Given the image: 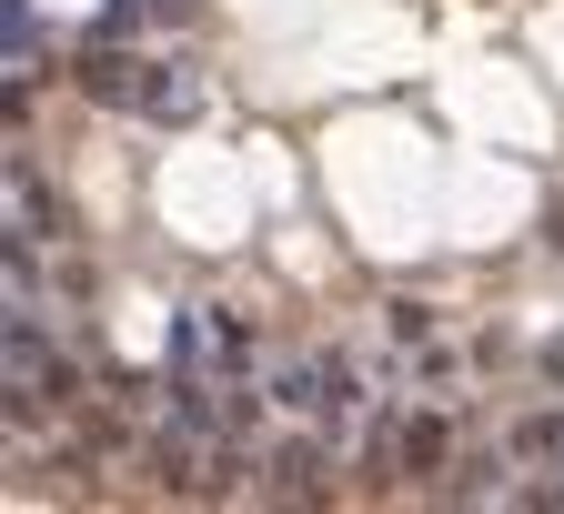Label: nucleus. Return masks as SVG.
Wrapping results in <instances>:
<instances>
[{
    "instance_id": "39448f33",
    "label": "nucleus",
    "mask_w": 564,
    "mask_h": 514,
    "mask_svg": "<svg viewBox=\"0 0 564 514\" xmlns=\"http://www.w3.org/2000/svg\"><path fill=\"white\" fill-rule=\"evenodd\" d=\"M444 454H454V433H444V414H413V424H393V474H444Z\"/></svg>"
},
{
    "instance_id": "f03ea898",
    "label": "nucleus",
    "mask_w": 564,
    "mask_h": 514,
    "mask_svg": "<svg viewBox=\"0 0 564 514\" xmlns=\"http://www.w3.org/2000/svg\"><path fill=\"white\" fill-rule=\"evenodd\" d=\"M0 374H11L21 394H51V404H82V363H70L41 323H11L0 333Z\"/></svg>"
},
{
    "instance_id": "9b49d317",
    "label": "nucleus",
    "mask_w": 564,
    "mask_h": 514,
    "mask_svg": "<svg viewBox=\"0 0 564 514\" xmlns=\"http://www.w3.org/2000/svg\"><path fill=\"white\" fill-rule=\"evenodd\" d=\"M383 323H393V343H423V333H434V313H423V303H393Z\"/></svg>"
},
{
    "instance_id": "1a4fd4ad",
    "label": "nucleus",
    "mask_w": 564,
    "mask_h": 514,
    "mask_svg": "<svg viewBox=\"0 0 564 514\" xmlns=\"http://www.w3.org/2000/svg\"><path fill=\"white\" fill-rule=\"evenodd\" d=\"M202 323H212V363H242V353H252L242 313H223V303H202Z\"/></svg>"
},
{
    "instance_id": "0eeeda50",
    "label": "nucleus",
    "mask_w": 564,
    "mask_h": 514,
    "mask_svg": "<svg viewBox=\"0 0 564 514\" xmlns=\"http://www.w3.org/2000/svg\"><path fill=\"white\" fill-rule=\"evenodd\" d=\"M505 454H514V464H554V454H564V414H524V424H505Z\"/></svg>"
},
{
    "instance_id": "6e6552de",
    "label": "nucleus",
    "mask_w": 564,
    "mask_h": 514,
    "mask_svg": "<svg viewBox=\"0 0 564 514\" xmlns=\"http://www.w3.org/2000/svg\"><path fill=\"white\" fill-rule=\"evenodd\" d=\"M352 414H364V384H352V363H343V353H323V424L343 433Z\"/></svg>"
},
{
    "instance_id": "20e7f679",
    "label": "nucleus",
    "mask_w": 564,
    "mask_h": 514,
    "mask_svg": "<svg viewBox=\"0 0 564 514\" xmlns=\"http://www.w3.org/2000/svg\"><path fill=\"white\" fill-rule=\"evenodd\" d=\"M131 111H141V121H162V131L202 121V71H182V61H141V82H131Z\"/></svg>"
},
{
    "instance_id": "423d86ee",
    "label": "nucleus",
    "mask_w": 564,
    "mask_h": 514,
    "mask_svg": "<svg viewBox=\"0 0 564 514\" xmlns=\"http://www.w3.org/2000/svg\"><path fill=\"white\" fill-rule=\"evenodd\" d=\"M82 101H101V111H131V82H141V61H121V51H82Z\"/></svg>"
},
{
    "instance_id": "7ed1b4c3",
    "label": "nucleus",
    "mask_w": 564,
    "mask_h": 514,
    "mask_svg": "<svg viewBox=\"0 0 564 514\" xmlns=\"http://www.w3.org/2000/svg\"><path fill=\"white\" fill-rule=\"evenodd\" d=\"M262 494H272V504H333V454L313 445V433L272 445V464H262Z\"/></svg>"
},
{
    "instance_id": "f257e3e1",
    "label": "nucleus",
    "mask_w": 564,
    "mask_h": 514,
    "mask_svg": "<svg viewBox=\"0 0 564 514\" xmlns=\"http://www.w3.org/2000/svg\"><path fill=\"white\" fill-rule=\"evenodd\" d=\"M0 233H11V243H41V253L70 243V202H61V182L41 162H11V172H0Z\"/></svg>"
},
{
    "instance_id": "9d476101",
    "label": "nucleus",
    "mask_w": 564,
    "mask_h": 514,
    "mask_svg": "<svg viewBox=\"0 0 564 514\" xmlns=\"http://www.w3.org/2000/svg\"><path fill=\"white\" fill-rule=\"evenodd\" d=\"M514 504H534V514H564V454H554V474H544V484H524Z\"/></svg>"
}]
</instances>
